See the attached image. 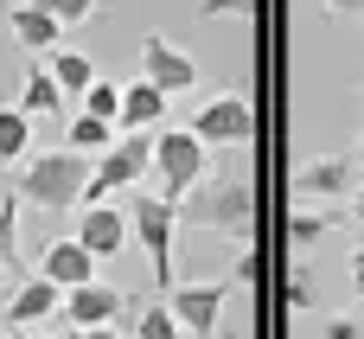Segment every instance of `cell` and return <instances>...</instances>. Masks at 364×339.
Returning a JSON list of instances; mask_svg holds the SVG:
<instances>
[{
    "instance_id": "1",
    "label": "cell",
    "mask_w": 364,
    "mask_h": 339,
    "mask_svg": "<svg viewBox=\"0 0 364 339\" xmlns=\"http://www.w3.org/2000/svg\"><path fill=\"white\" fill-rule=\"evenodd\" d=\"M90 167H96V154L45 147V154H26V167L13 173V192L26 205H38V212H77L83 186H90Z\"/></svg>"
},
{
    "instance_id": "2",
    "label": "cell",
    "mask_w": 364,
    "mask_h": 339,
    "mask_svg": "<svg viewBox=\"0 0 364 339\" xmlns=\"http://www.w3.org/2000/svg\"><path fill=\"white\" fill-rule=\"evenodd\" d=\"M179 218L198 224V231H224V237H250V218H256V186L243 173H205L186 199H179Z\"/></svg>"
},
{
    "instance_id": "3",
    "label": "cell",
    "mask_w": 364,
    "mask_h": 339,
    "mask_svg": "<svg viewBox=\"0 0 364 339\" xmlns=\"http://www.w3.org/2000/svg\"><path fill=\"white\" fill-rule=\"evenodd\" d=\"M128 224H134V237H141V250H147V269H154V288L166 295L179 276H173V250H179V205L166 199V192H134L128 186Z\"/></svg>"
},
{
    "instance_id": "4",
    "label": "cell",
    "mask_w": 364,
    "mask_h": 339,
    "mask_svg": "<svg viewBox=\"0 0 364 339\" xmlns=\"http://www.w3.org/2000/svg\"><path fill=\"white\" fill-rule=\"evenodd\" d=\"M141 173H154V128H128V135H115V141L96 154L90 186H83V205H96V199H115V192L141 186Z\"/></svg>"
},
{
    "instance_id": "5",
    "label": "cell",
    "mask_w": 364,
    "mask_h": 339,
    "mask_svg": "<svg viewBox=\"0 0 364 339\" xmlns=\"http://www.w3.org/2000/svg\"><path fill=\"white\" fill-rule=\"evenodd\" d=\"M205 167H211V147L192 135V128H154V192H166L173 205L205 179Z\"/></svg>"
},
{
    "instance_id": "6",
    "label": "cell",
    "mask_w": 364,
    "mask_h": 339,
    "mask_svg": "<svg viewBox=\"0 0 364 339\" xmlns=\"http://www.w3.org/2000/svg\"><path fill=\"white\" fill-rule=\"evenodd\" d=\"M192 135H198L205 147H243V141L256 135V109H250V96H237V90L211 96L205 109H192Z\"/></svg>"
},
{
    "instance_id": "7",
    "label": "cell",
    "mask_w": 364,
    "mask_h": 339,
    "mask_svg": "<svg viewBox=\"0 0 364 339\" xmlns=\"http://www.w3.org/2000/svg\"><path fill=\"white\" fill-rule=\"evenodd\" d=\"M358 160L352 154H320V160H307L301 173H294V199L301 205H346L352 192H358Z\"/></svg>"
},
{
    "instance_id": "8",
    "label": "cell",
    "mask_w": 364,
    "mask_h": 339,
    "mask_svg": "<svg viewBox=\"0 0 364 339\" xmlns=\"http://www.w3.org/2000/svg\"><path fill=\"white\" fill-rule=\"evenodd\" d=\"M224 301H230V282H173L166 288V308L179 314L186 339H218Z\"/></svg>"
},
{
    "instance_id": "9",
    "label": "cell",
    "mask_w": 364,
    "mask_h": 339,
    "mask_svg": "<svg viewBox=\"0 0 364 339\" xmlns=\"http://www.w3.org/2000/svg\"><path fill=\"white\" fill-rule=\"evenodd\" d=\"M141 77H154L166 96H186V90H198V58L186 45H173L166 32H147L141 38Z\"/></svg>"
},
{
    "instance_id": "10",
    "label": "cell",
    "mask_w": 364,
    "mask_h": 339,
    "mask_svg": "<svg viewBox=\"0 0 364 339\" xmlns=\"http://www.w3.org/2000/svg\"><path fill=\"white\" fill-rule=\"evenodd\" d=\"M128 308H134V301H128L122 288H109V282H77V288H64V320H70V327H115Z\"/></svg>"
},
{
    "instance_id": "11",
    "label": "cell",
    "mask_w": 364,
    "mask_h": 339,
    "mask_svg": "<svg viewBox=\"0 0 364 339\" xmlns=\"http://www.w3.org/2000/svg\"><path fill=\"white\" fill-rule=\"evenodd\" d=\"M77 237H83V244L96 250V263L122 256V250H128V237H134V224H128V205H109V199H96V205L83 212Z\"/></svg>"
},
{
    "instance_id": "12",
    "label": "cell",
    "mask_w": 364,
    "mask_h": 339,
    "mask_svg": "<svg viewBox=\"0 0 364 339\" xmlns=\"http://www.w3.org/2000/svg\"><path fill=\"white\" fill-rule=\"evenodd\" d=\"M6 26H13V38L32 51V58H45V51H58V38H64V19L45 6V0H26V6H6Z\"/></svg>"
},
{
    "instance_id": "13",
    "label": "cell",
    "mask_w": 364,
    "mask_h": 339,
    "mask_svg": "<svg viewBox=\"0 0 364 339\" xmlns=\"http://www.w3.org/2000/svg\"><path fill=\"white\" fill-rule=\"evenodd\" d=\"M38 276H51L58 288L96 282V250H90L83 237H58V244H45V256H38Z\"/></svg>"
},
{
    "instance_id": "14",
    "label": "cell",
    "mask_w": 364,
    "mask_h": 339,
    "mask_svg": "<svg viewBox=\"0 0 364 339\" xmlns=\"http://www.w3.org/2000/svg\"><path fill=\"white\" fill-rule=\"evenodd\" d=\"M51 314H64V288H58L51 276H26V282L13 288V301H6V320H13V327H38V320H51Z\"/></svg>"
},
{
    "instance_id": "15",
    "label": "cell",
    "mask_w": 364,
    "mask_h": 339,
    "mask_svg": "<svg viewBox=\"0 0 364 339\" xmlns=\"http://www.w3.org/2000/svg\"><path fill=\"white\" fill-rule=\"evenodd\" d=\"M166 90L154 83V77H134V83H122V115H115V128L128 135V128H160L166 122Z\"/></svg>"
},
{
    "instance_id": "16",
    "label": "cell",
    "mask_w": 364,
    "mask_h": 339,
    "mask_svg": "<svg viewBox=\"0 0 364 339\" xmlns=\"http://www.w3.org/2000/svg\"><path fill=\"white\" fill-rule=\"evenodd\" d=\"M19 109H26V115H70V96H64V83L51 77L45 58L26 64V77H19Z\"/></svg>"
},
{
    "instance_id": "17",
    "label": "cell",
    "mask_w": 364,
    "mask_h": 339,
    "mask_svg": "<svg viewBox=\"0 0 364 339\" xmlns=\"http://www.w3.org/2000/svg\"><path fill=\"white\" fill-rule=\"evenodd\" d=\"M115 135H122V128H115L109 115H90V109H70V115H64V147H77V154H102Z\"/></svg>"
},
{
    "instance_id": "18",
    "label": "cell",
    "mask_w": 364,
    "mask_h": 339,
    "mask_svg": "<svg viewBox=\"0 0 364 339\" xmlns=\"http://www.w3.org/2000/svg\"><path fill=\"white\" fill-rule=\"evenodd\" d=\"M45 64H51V77L64 83V96H70V103H83V90L96 83V64H90V51H70V45H58V51H45Z\"/></svg>"
},
{
    "instance_id": "19",
    "label": "cell",
    "mask_w": 364,
    "mask_h": 339,
    "mask_svg": "<svg viewBox=\"0 0 364 339\" xmlns=\"http://www.w3.org/2000/svg\"><path fill=\"white\" fill-rule=\"evenodd\" d=\"M19 276V192H0V288Z\"/></svg>"
},
{
    "instance_id": "20",
    "label": "cell",
    "mask_w": 364,
    "mask_h": 339,
    "mask_svg": "<svg viewBox=\"0 0 364 339\" xmlns=\"http://www.w3.org/2000/svg\"><path fill=\"white\" fill-rule=\"evenodd\" d=\"M333 224H339V212H314V205H301V212L288 218V244H294V256H307L314 244H326Z\"/></svg>"
},
{
    "instance_id": "21",
    "label": "cell",
    "mask_w": 364,
    "mask_h": 339,
    "mask_svg": "<svg viewBox=\"0 0 364 339\" xmlns=\"http://www.w3.org/2000/svg\"><path fill=\"white\" fill-rule=\"evenodd\" d=\"M32 154V115L13 103V109H0V160H26Z\"/></svg>"
},
{
    "instance_id": "22",
    "label": "cell",
    "mask_w": 364,
    "mask_h": 339,
    "mask_svg": "<svg viewBox=\"0 0 364 339\" xmlns=\"http://www.w3.org/2000/svg\"><path fill=\"white\" fill-rule=\"evenodd\" d=\"M134 339H186V327H179V314L160 301V308H141V314H134Z\"/></svg>"
},
{
    "instance_id": "23",
    "label": "cell",
    "mask_w": 364,
    "mask_h": 339,
    "mask_svg": "<svg viewBox=\"0 0 364 339\" xmlns=\"http://www.w3.org/2000/svg\"><path fill=\"white\" fill-rule=\"evenodd\" d=\"M83 109H90V115H109V122H115V115H122V83L96 77V83L83 90Z\"/></svg>"
},
{
    "instance_id": "24",
    "label": "cell",
    "mask_w": 364,
    "mask_h": 339,
    "mask_svg": "<svg viewBox=\"0 0 364 339\" xmlns=\"http://www.w3.org/2000/svg\"><path fill=\"white\" fill-rule=\"evenodd\" d=\"M288 301H294V314H314V276H307V263H294V276H288Z\"/></svg>"
},
{
    "instance_id": "25",
    "label": "cell",
    "mask_w": 364,
    "mask_h": 339,
    "mask_svg": "<svg viewBox=\"0 0 364 339\" xmlns=\"http://www.w3.org/2000/svg\"><path fill=\"white\" fill-rule=\"evenodd\" d=\"M198 13H205V19H250L256 0H198Z\"/></svg>"
},
{
    "instance_id": "26",
    "label": "cell",
    "mask_w": 364,
    "mask_h": 339,
    "mask_svg": "<svg viewBox=\"0 0 364 339\" xmlns=\"http://www.w3.org/2000/svg\"><path fill=\"white\" fill-rule=\"evenodd\" d=\"M45 6H51V13H58L64 26H77V19H90V13H96L102 0H45Z\"/></svg>"
},
{
    "instance_id": "27",
    "label": "cell",
    "mask_w": 364,
    "mask_h": 339,
    "mask_svg": "<svg viewBox=\"0 0 364 339\" xmlns=\"http://www.w3.org/2000/svg\"><path fill=\"white\" fill-rule=\"evenodd\" d=\"M320 339H364V320L358 314H333V320L320 327Z\"/></svg>"
},
{
    "instance_id": "28",
    "label": "cell",
    "mask_w": 364,
    "mask_h": 339,
    "mask_svg": "<svg viewBox=\"0 0 364 339\" xmlns=\"http://www.w3.org/2000/svg\"><path fill=\"white\" fill-rule=\"evenodd\" d=\"M346 218H352V224H358V231H364V179H358V192L346 199Z\"/></svg>"
},
{
    "instance_id": "29",
    "label": "cell",
    "mask_w": 364,
    "mask_h": 339,
    "mask_svg": "<svg viewBox=\"0 0 364 339\" xmlns=\"http://www.w3.org/2000/svg\"><path fill=\"white\" fill-rule=\"evenodd\" d=\"M346 276H352V295H358V301H364V250H358V256H352V269H346Z\"/></svg>"
},
{
    "instance_id": "30",
    "label": "cell",
    "mask_w": 364,
    "mask_h": 339,
    "mask_svg": "<svg viewBox=\"0 0 364 339\" xmlns=\"http://www.w3.org/2000/svg\"><path fill=\"white\" fill-rule=\"evenodd\" d=\"M70 339H122L115 327H70Z\"/></svg>"
},
{
    "instance_id": "31",
    "label": "cell",
    "mask_w": 364,
    "mask_h": 339,
    "mask_svg": "<svg viewBox=\"0 0 364 339\" xmlns=\"http://www.w3.org/2000/svg\"><path fill=\"white\" fill-rule=\"evenodd\" d=\"M352 6H364V0H326V13H352Z\"/></svg>"
},
{
    "instance_id": "32",
    "label": "cell",
    "mask_w": 364,
    "mask_h": 339,
    "mask_svg": "<svg viewBox=\"0 0 364 339\" xmlns=\"http://www.w3.org/2000/svg\"><path fill=\"white\" fill-rule=\"evenodd\" d=\"M352 160H358V173H364V135H358V147H352Z\"/></svg>"
},
{
    "instance_id": "33",
    "label": "cell",
    "mask_w": 364,
    "mask_h": 339,
    "mask_svg": "<svg viewBox=\"0 0 364 339\" xmlns=\"http://www.w3.org/2000/svg\"><path fill=\"white\" fill-rule=\"evenodd\" d=\"M0 192H6V160H0Z\"/></svg>"
},
{
    "instance_id": "34",
    "label": "cell",
    "mask_w": 364,
    "mask_h": 339,
    "mask_svg": "<svg viewBox=\"0 0 364 339\" xmlns=\"http://www.w3.org/2000/svg\"><path fill=\"white\" fill-rule=\"evenodd\" d=\"M19 339H51V333H19Z\"/></svg>"
},
{
    "instance_id": "35",
    "label": "cell",
    "mask_w": 364,
    "mask_h": 339,
    "mask_svg": "<svg viewBox=\"0 0 364 339\" xmlns=\"http://www.w3.org/2000/svg\"><path fill=\"white\" fill-rule=\"evenodd\" d=\"M0 339H19V333H0Z\"/></svg>"
}]
</instances>
